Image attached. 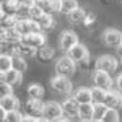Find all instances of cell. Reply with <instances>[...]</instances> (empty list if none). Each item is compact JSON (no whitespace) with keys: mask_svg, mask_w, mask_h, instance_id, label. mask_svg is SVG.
<instances>
[{"mask_svg":"<svg viewBox=\"0 0 122 122\" xmlns=\"http://www.w3.org/2000/svg\"><path fill=\"white\" fill-rule=\"evenodd\" d=\"M54 71L56 76L71 78L77 71V64L68 55H62L56 59L54 64Z\"/></svg>","mask_w":122,"mask_h":122,"instance_id":"obj_1","label":"cell"},{"mask_svg":"<svg viewBox=\"0 0 122 122\" xmlns=\"http://www.w3.org/2000/svg\"><path fill=\"white\" fill-rule=\"evenodd\" d=\"M90 82L93 87L101 88L106 92L115 88V78H112L110 73L104 72V71L93 70L90 73Z\"/></svg>","mask_w":122,"mask_h":122,"instance_id":"obj_2","label":"cell"},{"mask_svg":"<svg viewBox=\"0 0 122 122\" xmlns=\"http://www.w3.org/2000/svg\"><path fill=\"white\" fill-rule=\"evenodd\" d=\"M49 86L51 92H54L55 94L60 95H72L73 93V82L71 81V78L61 77V76H54L50 78Z\"/></svg>","mask_w":122,"mask_h":122,"instance_id":"obj_3","label":"cell"},{"mask_svg":"<svg viewBox=\"0 0 122 122\" xmlns=\"http://www.w3.org/2000/svg\"><path fill=\"white\" fill-rule=\"evenodd\" d=\"M118 61L117 59L111 55V54H103L95 59L94 62V70H99V71H104L110 75H112L116 72V70L118 68Z\"/></svg>","mask_w":122,"mask_h":122,"instance_id":"obj_4","label":"cell"},{"mask_svg":"<svg viewBox=\"0 0 122 122\" xmlns=\"http://www.w3.org/2000/svg\"><path fill=\"white\" fill-rule=\"evenodd\" d=\"M100 39L106 48L117 49L122 45V32L116 28H106L100 34Z\"/></svg>","mask_w":122,"mask_h":122,"instance_id":"obj_5","label":"cell"},{"mask_svg":"<svg viewBox=\"0 0 122 122\" xmlns=\"http://www.w3.org/2000/svg\"><path fill=\"white\" fill-rule=\"evenodd\" d=\"M79 42V37L76 32L71 29H64L60 33V40H59V49L61 50V53H64L65 55L70 51L73 46H76Z\"/></svg>","mask_w":122,"mask_h":122,"instance_id":"obj_6","label":"cell"},{"mask_svg":"<svg viewBox=\"0 0 122 122\" xmlns=\"http://www.w3.org/2000/svg\"><path fill=\"white\" fill-rule=\"evenodd\" d=\"M43 117L49 120V121H51V122H54L56 120H60L61 117H64V110H62V105H61V103L55 101V100L45 101Z\"/></svg>","mask_w":122,"mask_h":122,"instance_id":"obj_7","label":"cell"},{"mask_svg":"<svg viewBox=\"0 0 122 122\" xmlns=\"http://www.w3.org/2000/svg\"><path fill=\"white\" fill-rule=\"evenodd\" d=\"M21 44L30 46L39 51L40 49H43L45 45H48V37L45 33H32V34L22 37Z\"/></svg>","mask_w":122,"mask_h":122,"instance_id":"obj_8","label":"cell"},{"mask_svg":"<svg viewBox=\"0 0 122 122\" xmlns=\"http://www.w3.org/2000/svg\"><path fill=\"white\" fill-rule=\"evenodd\" d=\"M44 104H45V101H43V100L28 98V99L26 100V103H25V111H26V115L33 116V117H37V118L43 117Z\"/></svg>","mask_w":122,"mask_h":122,"instance_id":"obj_9","label":"cell"},{"mask_svg":"<svg viewBox=\"0 0 122 122\" xmlns=\"http://www.w3.org/2000/svg\"><path fill=\"white\" fill-rule=\"evenodd\" d=\"M16 30L21 34V37L32 34V33H43L42 28L33 20H22V21H18V23L16 26Z\"/></svg>","mask_w":122,"mask_h":122,"instance_id":"obj_10","label":"cell"},{"mask_svg":"<svg viewBox=\"0 0 122 122\" xmlns=\"http://www.w3.org/2000/svg\"><path fill=\"white\" fill-rule=\"evenodd\" d=\"M66 55H68V56L72 59L77 65H78L79 62H82L83 60L90 57L89 49L87 48L86 44H82V43H78L76 46H73V48L71 49Z\"/></svg>","mask_w":122,"mask_h":122,"instance_id":"obj_11","label":"cell"},{"mask_svg":"<svg viewBox=\"0 0 122 122\" xmlns=\"http://www.w3.org/2000/svg\"><path fill=\"white\" fill-rule=\"evenodd\" d=\"M62 110H64V116L72 120V118H78V110H79V104L72 98L68 97L66 98L62 103Z\"/></svg>","mask_w":122,"mask_h":122,"instance_id":"obj_12","label":"cell"},{"mask_svg":"<svg viewBox=\"0 0 122 122\" xmlns=\"http://www.w3.org/2000/svg\"><path fill=\"white\" fill-rule=\"evenodd\" d=\"M22 78H23V73L18 72L14 68L5 73H0V82H5L10 86H12L14 88L22 84Z\"/></svg>","mask_w":122,"mask_h":122,"instance_id":"obj_13","label":"cell"},{"mask_svg":"<svg viewBox=\"0 0 122 122\" xmlns=\"http://www.w3.org/2000/svg\"><path fill=\"white\" fill-rule=\"evenodd\" d=\"M104 104L109 109L120 110L122 107V93H120V92L116 90V89H111V90L106 92Z\"/></svg>","mask_w":122,"mask_h":122,"instance_id":"obj_14","label":"cell"},{"mask_svg":"<svg viewBox=\"0 0 122 122\" xmlns=\"http://www.w3.org/2000/svg\"><path fill=\"white\" fill-rule=\"evenodd\" d=\"M71 97H72L79 105L93 103V100H92V89L88 88V87H78V88H76Z\"/></svg>","mask_w":122,"mask_h":122,"instance_id":"obj_15","label":"cell"},{"mask_svg":"<svg viewBox=\"0 0 122 122\" xmlns=\"http://www.w3.org/2000/svg\"><path fill=\"white\" fill-rule=\"evenodd\" d=\"M87 14L88 12L86 11L84 7L78 6L76 10H73L72 12L66 16V21L68 25H72V26H83Z\"/></svg>","mask_w":122,"mask_h":122,"instance_id":"obj_16","label":"cell"},{"mask_svg":"<svg viewBox=\"0 0 122 122\" xmlns=\"http://www.w3.org/2000/svg\"><path fill=\"white\" fill-rule=\"evenodd\" d=\"M36 5L42 9L44 14L49 15H54L56 12L60 14V6H61L60 0H36Z\"/></svg>","mask_w":122,"mask_h":122,"instance_id":"obj_17","label":"cell"},{"mask_svg":"<svg viewBox=\"0 0 122 122\" xmlns=\"http://www.w3.org/2000/svg\"><path fill=\"white\" fill-rule=\"evenodd\" d=\"M0 107L6 110L7 112H10V111H17L21 107V101H20L18 97L15 94L7 95L5 98H0Z\"/></svg>","mask_w":122,"mask_h":122,"instance_id":"obj_18","label":"cell"},{"mask_svg":"<svg viewBox=\"0 0 122 122\" xmlns=\"http://www.w3.org/2000/svg\"><path fill=\"white\" fill-rule=\"evenodd\" d=\"M26 93H27L28 98H30V99L43 100L44 94H45V89H44V87H43L42 83L33 82V83H28V84H27Z\"/></svg>","mask_w":122,"mask_h":122,"instance_id":"obj_19","label":"cell"},{"mask_svg":"<svg viewBox=\"0 0 122 122\" xmlns=\"http://www.w3.org/2000/svg\"><path fill=\"white\" fill-rule=\"evenodd\" d=\"M56 56V49L51 45H45L43 49H40L38 51V55H37V59L40 61L42 64H50L51 60L55 59Z\"/></svg>","mask_w":122,"mask_h":122,"instance_id":"obj_20","label":"cell"},{"mask_svg":"<svg viewBox=\"0 0 122 122\" xmlns=\"http://www.w3.org/2000/svg\"><path fill=\"white\" fill-rule=\"evenodd\" d=\"M94 114V104H82L78 110V120L79 121H93Z\"/></svg>","mask_w":122,"mask_h":122,"instance_id":"obj_21","label":"cell"},{"mask_svg":"<svg viewBox=\"0 0 122 122\" xmlns=\"http://www.w3.org/2000/svg\"><path fill=\"white\" fill-rule=\"evenodd\" d=\"M16 55H20L22 56L23 59H36L37 55H38V50L30 48V46H27L25 44H21L20 43L17 45V49H16Z\"/></svg>","mask_w":122,"mask_h":122,"instance_id":"obj_22","label":"cell"},{"mask_svg":"<svg viewBox=\"0 0 122 122\" xmlns=\"http://www.w3.org/2000/svg\"><path fill=\"white\" fill-rule=\"evenodd\" d=\"M20 5L17 3V0H11L7 4L0 5V14H4L6 16H16L18 12Z\"/></svg>","mask_w":122,"mask_h":122,"instance_id":"obj_23","label":"cell"},{"mask_svg":"<svg viewBox=\"0 0 122 122\" xmlns=\"http://www.w3.org/2000/svg\"><path fill=\"white\" fill-rule=\"evenodd\" d=\"M12 68L18 71V72H21V73H25L29 68V62L26 59H23L22 56L14 55L12 56Z\"/></svg>","mask_w":122,"mask_h":122,"instance_id":"obj_24","label":"cell"},{"mask_svg":"<svg viewBox=\"0 0 122 122\" xmlns=\"http://www.w3.org/2000/svg\"><path fill=\"white\" fill-rule=\"evenodd\" d=\"M17 23H18V18L16 16H6L4 14H0V27H1V29L16 28Z\"/></svg>","mask_w":122,"mask_h":122,"instance_id":"obj_25","label":"cell"},{"mask_svg":"<svg viewBox=\"0 0 122 122\" xmlns=\"http://www.w3.org/2000/svg\"><path fill=\"white\" fill-rule=\"evenodd\" d=\"M60 1H61L60 14L64 16H67L68 14H71L73 10H76L79 6L78 0H60Z\"/></svg>","mask_w":122,"mask_h":122,"instance_id":"obj_26","label":"cell"},{"mask_svg":"<svg viewBox=\"0 0 122 122\" xmlns=\"http://www.w3.org/2000/svg\"><path fill=\"white\" fill-rule=\"evenodd\" d=\"M92 100L93 104H103L105 97H106V90L101 89V88H97V87H92Z\"/></svg>","mask_w":122,"mask_h":122,"instance_id":"obj_27","label":"cell"},{"mask_svg":"<svg viewBox=\"0 0 122 122\" xmlns=\"http://www.w3.org/2000/svg\"><path fill=\"white\" fill-rule=\"evenodd\" d=\"M12 70V56L0 55V73H5Z\"/></svg>","mask_w":122,"mask_h":122,"instance_id":"obj_28","label":"cell"},{"mask_svg":"<svg viewBox=\"0 0 122 122\" xmlns=\"http://www.w3.org/2000/svg\"><path fill=\"white\" fill-rule=\"evenodd\" d=\"M107 106L103 103V104H94V114H93V121H101L103 117L105 116L106 111H107Z\"/></svg>","mask_w":122,"mask_h":122,"instance_id":"obj_29","label":"cell"},{"mask_svg":"<svg viewBox=\"0 0 122 122\" xmlns=\"http://www.w3.org/2000/svg\"><path fill=\"white\" fill-rule=\"evenodd\" d=\"M103 122H120V112L116 109H107L105 116L101 120Z\"/></svg>","mask_w":122,"mask_h":122,"instance_id":"obj_30","label":"cell"},{"mask_svg":"<svg viewBox=\"0 0 122 122\" xmlns=\"http://www.w3.org/2000/svg\"><path fill=\"white\" fill-rule=\"evenodd\" d=\"M23 116L25 115L20 110H17V111H10V112H7L6 118H5L4 122H21Z\"/></svg>","mask_w":122,"mask_h":122,"instance_id":"obj_31","label":"cell"},{"mask_svg":"<svg viewBox=\"0 0 122 122\" xmlns=\"http://www.w3.org/2000/svg\"><path fill=\"white\" fill-rule=\"evenodd\" d=\"M44 15L43 10L40 9L39 6H37L36 4L29 7V20H33V21H37V20H39L40 17H42Z\"/></svg>","mask_w":122,"mask_h":122,"instance_id":"obj_32","label":"cell"},{"mask_svg":"<svg viewBox=\"0 0 122 122\" xmlns=\"http://www.w3.org/2000/svg\"><path fill=\"white\" fill-rule=\"evenodd\" d=\"M15 92V88L5 82H0V97L5 98L7 95H12Z\"/></svg>","mask_w":122,"mask_h":122,"instance_id":"obj_33","label":"cell"},{"mask_svg":"<svg viewBox=\"0 0 122 122\" xmlns=\"http://www.w3.org/2000/svg\"><path fill=\"white\" fill-rule=\"evenodd\" d=\"M114 89H116L120 93H122V72H120L115 77V88Z\"/></svg>","mask_w":122,"mask_h":122,"instance_id":"obj_34","label":"cell"},{"mask_svg":"<svg viewBox=\"0 0 122 122\" xmlns=\"http://www.w3.org/2000/svg\"><path fill=\"white\" fill-rule=\"evenodd\" d=\"M20 7H32L36 4V0H17Z\"/></svg>","mask_w":122,"mask_h":122,"instance_id":"obj_35","label":"cell"},{"mask_svg":"<svg viewBox=\"0 0 122 122\" xmlns=\"http://www.w3.org/2000/svg\"><path fill=\"white\" fill-rule=\"evenodd\" d=\"M21 122H38V118L33 117V116H29V115H25L23 118L21 120Z\"/></svg>","mask_w":122,"mask_h":122,"instance_id":"obj_36","label":"cell"},{"mask_svg":"<svg viewBox=\"0 0 122 122\" xmlns=\"http://www.w3.org/2000/svg\"><path fill=\"white\" fill-rule=\"evenodd\" d=\"M0 114H1V121L4 122V121H5V118H6V115H7V111H6V110H4L3 107H0Z\"/></svg>","mask_w":122,"mask_h":122,"instance_id":"obj_37","label":"cell"},{"mask_svg":"<svg viewBox=\"0 0 122 122\" xmlns=\"http://www.w3.org/2000/svg\"><path fill=\"white\" fill-rule=\"evenodd\" d=\"M115 51H116V54H117V56L120 57V59H122V45L121 46H118L116 50H115Z\"/></svg>","mask_w":122,"mask_h":122,"instance_id":"obj_38","label":"cell"},{"mask_svg":"<svg viewBox=\"0 0 122 122\" xmlns=\"http://www.w3.org/2000/svg\"><path fill=\"white\" fill-rule=\"evenodd\" d=\"M54 122H71V120L64 116V117H61L60 120H56V121H54Z\"/></svg>","mask_w":122,"mask_h":122,"instance_id":"obj_39","label":"cell"},{"mask_svg":"<svg viewBox=\"0 0 122 122\" xmlns=\"http://www.w3.org/2000/svg\"><path fill=\"white\" fill-rule=\"evenodd\" d=\"M38 122H51V121H49V120H46L44 117H40V118H38Z\"/></svg>","mask_w":122,"mask_h":122,"instance_id":"obj_40","label":"cell"},{"mask_svg":"<svg viewBox=\"0 0 122 122\" xmlns=\"http://www.w3.org/2000/svg\"><path fill=\"white\" fill-rule=\"evenodd\" d=\"M10 1H11V0H0V4H7V3H10Z\"/></svg>","mask_w":122,"mask_h":122,"instance_id":"obj_41","label":"cell"},{"mask_svg":"<svg viewBox=\"0 0 122 122\" xmlns=\"http://www.w3.org/2000/svg\"><path fill=\"white\" fill-rule=\"evenodd\" d=\"M79 122H93V121H79Z\"/></svg>","mask_w":122,"mask_h":122,"instance_id":"obj_42","label":"cell"},{"mask_svg":"<svg viewBox=\"0 0 122 122\" xmlns=\"http://www.w3.org/2000/svg\"><path fill=\"white\" fill-rule=\"evenodd\" d=\"M93 122H103V121H93Z\"/></svg>","mask_w":122,"mask_h":122,"instance_id":"obj_43","label":"cell"},{"mask_svg":"<svg viewBox=\"0 0 122 122\" xmlns=\"http://www.w3.org/2000/svg\"><path fill=\"white\" fill-rule=\"evenodd\" d=\"M120 64H121V65H122V59H121V61H120Z\"/></svg>","mask_w":122,"mask_h":122,"instance_id":"obj_44","label":"cell"}]
</instances>
